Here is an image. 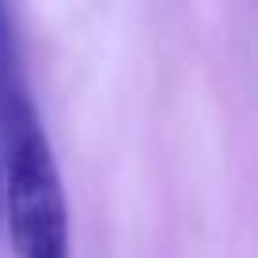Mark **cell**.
<instances>
[{
    "label": "cell",
    "mask_w": 258,
    "mask_h": 258,
    "mask_svg": "<svg viewBox=\"0 0 258 258\" xmlns=\"http://www.w3.org/2000/svg\"><path fill=\"white\" fill-rule=\"evenodd\" d=\"M0 228H4V152H0Z\"/></svg>",
    "instance_id": "obj_2"
},
{
    "label": "cell",
    "mask_w": 258,
    "mask_h": 258,
    "mask_svg": "<svg viewBox=\"0 0 258 258\" xmlns=\"http://www.w3.org/2000/svg\"><path fill=\"white\" fill-rule=\"evenodd\" d=\"M4 160V217L23 258H69V209L53 148L38 121L31 91L0 103Z\"/></svg>",
    "instance_id": "obj_1"
}]
</instances>
